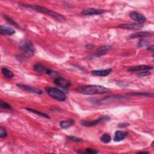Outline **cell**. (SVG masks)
I'll return each mask as SVG.
<instances>
[{
    "label": "cell",
    "instance_id": "6da1fadb",
    "mask_svg": "<svg viewBox=\"0 0 154 154\" xmlns=\"http://www.w3.org/2000/svg\"><path fill=\"white\" fill-rule=\"evenodd\" d=\"M75 91L82 94H107L111 92L110 90L105 87L98 85H87L78 86L75 88Z\"/></svg>",
    "mask_w": 154,
    "mask_h": 154
},
{
    "label": "cell",
    "instance_id": "7a4b0ae2",
    "mask_svg": "<svg viewBox=\"0 0 154 154\" xmlns=\"http://www.w3.org/2000/svg\"><path fill=\"white\" fill-rule=\"evenodd\" d=\"M19 5L22 6L23 7H25V8H32L37 11L40 12V13L51 16L60 21H65L66 20V17L64 16H63L58 13H56L52 10L48 9L44 7H42V6H40L38 5H31V4H20Z\"/></svg>",
    "mask_w": 154,
    "mask_h": 154
},
{
    "label": "cell",
    "instance_id": "3957f363",
    "mask_svg": "<svg viewBox=\"0 0 154 154\" xmlns=\"http://www.w3.org/2000/svg\"><path fill=\"white\" fill-rule=\"evenodd\" d=\"M19 49L25 55L32 57L35 53V47L32 42L28 40H23L19 44Z\"/></svg>",
    "mask_w": 154,
    "mask_h": 154
},
{
    "label": "cell",
    "instance_id": "277c9868",
    "mask_svg": "<svg viewBox=\"0 0 154 154\" xmlns=\"http://www.w3.org/2000/svg\"><path fill=\"white\" fill-rule=\"evenodd\" d=\"M131 98L127 96H108L102 99H90L88 100H90L91 103H98V104H102V103H110L115 101H126L130 100Z\"/></svg>",
    "mask_w": 154,
    "mask_h": 154
},
{
    "label": "cell",
    "instance_id": "5b68a950",
    "mask_svg": "<svg viewBox=\"0 0 154 154\" xmlns=\"http://www.w3.org/2000/svg\"><path fill=\"white\" fill-rule=\"evenodd\" d=\"M46 90L50 97L57 100L64 101L66 99V96L64 92L57 88L47 87Z\"/></svg>",
    "mask_w": 154,
    "mask_h": 154
},
{
    "label": "cell",
    "instance_id": "8992f818",
    "mask_svg": "<svg viewBox=\"0 0 154 154\" xmlns=\"http://www.w3.org/2000/svg\"><path fill=\"white\" fill-rule=\"evenodd\" d=\"M110 119V117L108 116H103L100 117H99L97 119H95L93 120H82L81 121V124L84 126H96L100 123H103L106 121H108Z\"/></svg>",
    "mask_w": 154,
    "mask_h": 154
},
{
    "label": "cell",
    "instance_id": "52a82bcc",
    "mask_svg": "<svg viewBox=\"0 0 154 154\" xmlns=\"http://www.w3.org/2000/svg\"><path fill=\"white\" fill-rule=\"evenodd\" d=\"M129 16L132 20L137 22L140 25H142L146 21V17L143 14L137 11L131 12Z\"/></svg>",
    "mask_w": 154,
    "mask_h": 154
},
{
    "label": "cell",
    "instance_id": "ba28073f",
    "mask_svg": "<svg viewBox=\"0 0 154 154\" xmlns=\"http://www.w3.org/2000/svg\"><path fill=\"white\" fill-rule=\"evenodd\" d=\"M54 83L57 86L63 88H69L71 85V83L69 81L61 76H58L55 78L54 79Z\"/></svg>",
    "mask_w": 154,
    "mask_h": 154
},
{
    "label": "cell",
    "instance_id": "9c48e42d",
    "mask_svg": "<svg viewBox=\"0 0 154 154\" xmlns=\"http://www.w3.org/2000/svg\"><path fill=\"white\" fill-rule=\"evenodd\" d=\"M105 12L103 10L100 9H96L93 8H87L82 11H81V14L84 16H91V15H100Z\"/></svg>",
    "mask_w": 154,
    "mask_h": 154
},
{
    "label": "cell",
    "instance_id": "30bf717a",
    "mask_svg": "<svg viewBox=\"0 0 154 154\" xmlns=\"http://www.w3.org/2000/svg\"><path fill=\"white\" fill-rule=\"evenodd\" d=\"M117 27L126 29L137 30L141 29L143 27V25H140L138 23H121L117 25Z\"/></svg>",
    "mask_w": 154,
    "mask_h": 154
},
{
    "label": "cell",
    "instance_id": "8fae6325",
    "mask_svg": "<svg viewBox=\"0 0 154 154\" xmlns=\"http://www.w3.org/2000/svg\"><path fill=\"white\" fill-rule=\"evenodd\" d=\"M17 85L19 88H20L21 89H22L23 90H25V91H27L28 92L36 93V94H38L43 93V91L41 90L34 88L33 87H31V86H29V85H23V84H17Z\"/></svg>",
    "mask_w": 154,
    "mask_h": 154
},
{
    "label": "cell",
    "instance_id": "7c38bea8",
    "mask_svg": "<svg viewBox=\"0 0 154 154\" xmlns=\"http://www.w3.org/2000/svg\"><path fill=\"white\" fill-rule=\"evenodd\" d=\"M152 69H153V66L148 65H139L130 67L128 68V70L129 72H135L140 70H149Z\"/></svg>",
    "mask_w": 154,
    "mask_h": 154
},
{
    "label": "cell",
    "instance_id": "4fadbf2b",
    "mask_svg": "<svg viewBox=\"0 0 154 154\" xmlns=\"http://www.w3.org/2000/svg\"><path fill=\"white\" fill-rule=\"evenodd\" d=\"M128 135V132L126 131H117L115 132L114 141L116 142H119L123 140Z\"/></svg>",
    "mask_w": 154,
    "mask_h": 154
},
{
    "label": "cell",
    "instance_id": "5bb4252c",
    "mask_svg": "<svg viewBox=\"0 0 154 154\" xmlns=\"http://www.w3.org/2000/svg\"><path fill=\"white\" fill-rule=\"evenodd\" d=\"M16 32V31L9 26H2L1 25L0 26V33L2 35H13Z\"/></svg>",
    "mask_w": 154,
    "mask_h": 154
},
{
    "label": "cell",
    "instance_id": "9a60e30c",
    "mask_svg": "<svg viewBox=\"0 0 154 154\" xmlns=\"http://www.w3.org/2000/svg\"><path fill=\"white\" fill-rule=\"evenodd\" d=\"M112 69H103V70H95L91 72V73L95 76H105L108 75L111 72Z\"/></svg>",
    "mask_w": 154,
    "mask_h": 154
},
{
    "label": "cell",
    "instance_id": "2e32d148",
    "mask_svg": "<svg viewBox=\"0 0 154 154\" xmlns=\"http://www.w3.org/2000/svg\"><path fill=\"white\" fill-rule=\"evenodd\" d=\"M111 49V46L109 45H106V46H103L100 48H99L97 49V52L96 54V57H100L108 53V52Z\"/></svg>",
    "mask_w": 154,
    "mask_h": 154
},
{
    "label": "cell",
    "instance_id": "e0dca14e",
    "mask_svg": "<svg viewBox=\"0 0 154 154\" xmlns=\"http://www.w3.org/2000/svg\"><path fill=\"white\" fill-rule=\"evenodd\" d=\"M152 35V33L148 32H144V31H141V32H136L134 34H131V35H129V38L132 39V38H142L144 37H149Z\"/></svg>",
    "mask_w": 154,
    "mask_h": 154
},
{
    "label": "cell",
    "instance_id": "ac0fdd59",
    "mask_svg": "<svg viewBox=\"0 0 154 154\" xmlns=\"http://www.w3.org/2000/svg\"><path fill=\"white\" fill-rule=\"evenodd\" d=\"M75 124V120L70 119L66 120H62L60 122V126L63 129H67Z\"/></svg>",
    "mask_w": 154,
    "mask_h": 154
},
{
    "label": "cell",
    "instance_id": "d6986e66",
    "mask_svg": "<svg viewBox=\"0 0 154 154\" xmlns=\"http://www.w3.org/2000/svg\"><path fill=\"white\" fill-rule=\"evenodd\" d=\"M126 94L129 96H143V97H153V94L152 93L149 92H131L128 93Z\"/></svg>",
    "mask_w": 154,
    "mask_h": 154
},
{
    "label": "cell",
    "instance_id": "ffe728a7",
    "mask_svg": "<svg viewBox=\"0 0 154 154\" xmlns=\"http://www.w3.org/2000/svg\"><path fill=\"white\" fill-rule=\"evenodd\" d=\"M33 69L35 72H37L38 73H45L46 70L48 68H46L43 64H42L40 63H37L35 64H34Z\"/></svg>",
    "mask_w": 154,
    "mask_h": 154
},
{
    "label": "cell",
    "instance_id": "44dd1931",
    "mask_svg": "<svg viewBox=\"0 0 154 154\" xmlns=\"http://www.w3.org/2000/svg\"><path fill=\"white\" fill-rule=\"evenodd\" d=\"M1 72H2V75L5 78H7L8 79H10V78H13L14 76L13 73L9 69H8L7 67H2L1 69Z\"/></svg>",
    "mask_w": 154,
    "mask_h": 154
},
{
    "label": "cell",
    "instance_id": "7402d4cb",
    "mask_svg": "<svg viewBox=\"0 0 154 154\" xmlns=\"http://www.w3.org/2000/svg\"><path fill=\"white\" fill-rule=\"evenodd\" d=\"M26 109L28 110V111H30V112H33L34 114H37L38 116H40L42 117H45V118H47V119L50 118V117L48 114H46L44 112H42L40 111H38V110H36V109H32V108H26Z\"/></svg>",
    "mask_w": 154,
    "mask_h": 154
},
{
    "label": "cell",
    "instance_id": "603a6c76",
    "mask_svg": "<svg viewBox=\"0 0 154 154\" xmlns=\"http://www.w3.org/2000/svg\"><path fill=\"white\" fill-rule=\"evenodd\" d=\"M3 16H4V19H5L8 23H10V24H11V25L14 26L16 27V28H19V29H22V27L20 26V25L18 24L17 22H16L13 19H12L11 18L7 16V15H4V14Z\"/></svg>",
    "mask_w": 154,
    "mask_h": 154
},
{
    "label": "cell",
    "instance_id": "cb8c5ba5",
    "mask_svg": "<svg viewBox=\"0 0 154 154\" xmlns=\"http://www.w3.org/2000/svg\"><path fill=\"white\" fill-rule=\"evenodd\" d=\"M100 140L103 143H108L111 141V137L108 134H104L101 136Z\"/></svg>",
    "mask_w": 154,
    "mask_h": 154
},
{
    "label": "cell",
    "instance_id": "d4e9b609",
    "mask_svg": "<svg viewBox=\"0 0 154 154\" xmlns=\"http://www.w3.org/2000/svg\"><path fill=\"white\" fill-rule=\"evenodd\" d=\"M0 105H1V107L4 108V109H12L11 105H10L9 104H8L7 103L4 102L2 100L0 102Z\"/></svg>",
    "mask_w": 154,
    "mask_h": 154
},
{
    "label": "cell",
    "instance_id": "484cf974",
    "mask_svg": "<svg viewBox=\"0 0 154 154\" xmlns=\"http://www.w3.org/2000/svg\"><path fill=\"white\" fill-rule=\"evenodd\" d=\"M148 43H149L148 40H147L146 39H144V38H141V40L139 41V42L138 43V46L143 47V46H146L147 45H148Z\"/></svg>",
    "mask_w": 154,
    "mask_h": 154
},
{
    "label": "cell",
    "instance_id": "4316f807",
    "mask_svg": "<svg viewBox=\"0 0 154 154\" xmlns=\"http://www.w3.org/2000/svg\"><path fill=\"white\" fill-rule=\"evenodd\" d=\"M81 152L84 153H90V154H94V153H98V152L97 150H95L93 149H90V148L85 149L84 151H82Z\"/></svg>",
    "mask_w": 154,
    "mask_h": 154
},
{
    "label": "cell",
    "instance_id": "83f0119b",
    "mask_svg": "<svg viewBox=\"0 0 154 154\" xmlns=\"http://www.w3.org/2000/svg\"><path fill=\"white\" fill-rule=\"evenodd\" d=\"M7 135V132L6 131V130L2 128V126H1V128H0V137L1 138H5L6 137Z\"/></svg>",
    "mask_w": 154,
    "mask_h": 154
},
{
    "label": "cell",
    "instance_id": "f1b7e54d",
    "mask_svg": "<svg viewBox=\"0 0 154 154\" xmlns=\"http://www.w3.org/2000/svg\"><path fill=\"white\" fill-rule=\"evenodd\" d=\"M67 138L71 141H75V142H81L82 141V139L78 138V137H75L73 136H68Z\"/></svg>",
    "mask_w": 154,
    "mask_h": 154
},
{
    "label": "cell",
    "instance_id": "f546056e",
    "mask_svg": "<svg viewBox=\"0 0 154 154\" xmlns=\"http://www.w3.org/2000/svg\"><path fill=\"white\" fill-rule=\"evenodd\" d=\"M130 125L129 123H120L119 124H118V127L119 128H126L128 127Z\"/></svg>",
    "mask_w": 154,
    "mask_h": 154
},
{
    "label": "cell",
    "instance_id": "4dcf8cb0",
    "mask_svg": "<svg viewBox=\"0 0 154 154\" xmlns=\"http://www.w3.org/2000/svg\"><path fill=\"white\" fill-rule=\"evenodd\" d=\"M150 74V73L148 71H145V72H141L138 74V76H148Z\"/></svg>",
    "mask_w": 154,
    "mask_h": 154
},
{
    "label": "cell",
    "instance_id": "1f68e13d",
    "mask_svg": "<svg viewBox=\"0 0 154 154\" xmlns=\"http://www.w3.org/2000/svg\"><path fill=\"white\" fill-rule=\"evenodd\" d=\"M147 50H149V51H153V50H154V46H153V45H152V46H149V48H147Z\"/></svg>",
    "mask_w": 154,
    "mask_h": 154
},
{
    "label": "cell",
    "instance_id": "d6a6232c",
    "mask_svg": "<svg viewBox=\"0 0 154 154\" xmlns=\"http://www.w3.org/2000/svg\"><path fill=\"white\" fill-rule=\"evenodd\" d=\"M137 153H149V152H144V151H140V152H137Z\"/></svg>",
    "mask_w": 154,
    "mask_h": 154
}]
</instances>
